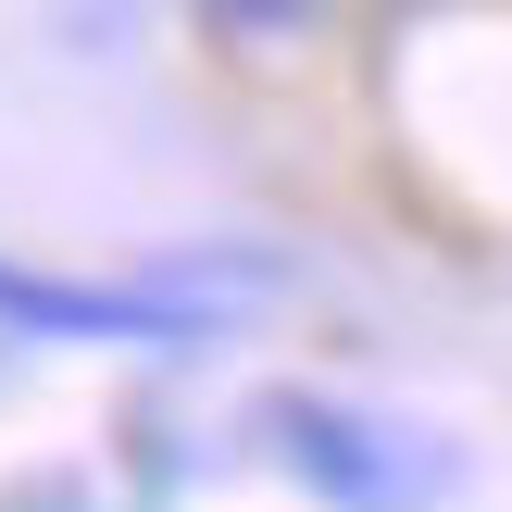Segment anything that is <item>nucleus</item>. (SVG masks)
<instances>
[{
	"label": "nucleus",
	"mask_w": 512,
	"mask_h": 512,
	"mask_svg": "<svg viewBox=\"0 0 512 512\" xmlns=\"http://www.w3.org/2000/svg\"><path fill=\"white\" fill-rule=\"evenodd\" d=\"M263 438H275V463H288L325 512H438V488L463 475L425 425L363 413V400H325V388H275Z\"/></svg>",
	"instance_id": "obj_1"
},
{
	"label": "nucleus",
	"mask_w": 512,
	"mask_h": 512,
	"mask_svg": "<svg viewBox=\"0 0 512 512\" xmlns=\"http://www.w3.org/2000/svg\"><path fill=\"white\" fill-rule=\"evenodd\" d=\"M338 0H200V25H225V38H300V25H325Z\"/></svg>",
	"instance_id": "obj_3"
},
{
	"label": "nucleus",
	"mask_w": 512,
	"mask_h": 512,
	"mask_svg": "<svg viewBox=\"0 0 512 512\" xmlns=\"http://www.w3.org/2000/svg\"><path fill=\"white\" fill-rule=\"evenodd\" d=\"M213 300L188 288H75V275H25L0 263V338H75V350H200Z\"/></svg>",
	"instance_id": "obj_2"
}]
</instances>
